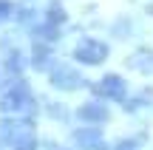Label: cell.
Instances as JSON below:
<instances>
[{
  "instance_id": "obj_1",
  "label": "cell",
  "mask_w": 153,
  "mask_h": 150,
  "mask_svg": "<svg viewBox=\"0 0 153 150\" xmlns=\"http://www.w3.org/2000/svg\"><path fill=\"white\" fill-rule=\"evenodd\" d=\"M76 57H79L82 62H99L105 57V45H99V43H82L79 48H76Z\"/></svg>"
},
{
  "instance_id": "obj_2",
  "label": "cell",
  "mask_w": 153,
  "mask_h": 150,
  "mask_svg": "<svg viewBox=\"0 0 153 150\" xmlns=\"http://www.w3.org/2000/svg\"><path fill=\"white\" fill-rule=\"evenodd\" d=\"M51 79H54V85H60V88H74V85H79V79H76L74 71H68V68H60L57 77H51Z\"/></svg>"
},
{
  "instance_id": "obj_3",
  "label": "cell",
  "mask_w": 153,
  "mask_h": 150,
  "mask_svg": "<svg viewBox=\"0 0 153 150\" xmlns=\"http://www.w3.org/2000/svg\"><path fill=\"white\" fill-rule=\"evenodd\" d=\"M97 91H102V94H105V91H111V94H119V91H122V85H119V79H116V77H108V79H105V82L99 85Z\"/></svg>"
},
{
  "instance_id": "obj_4",
  "label": "cell",
  "mask_w": 153,
  "mask_h": 150,
  "mask_svg": "<svg viewBox=\"0 0 153 150\" xmlns=\"http://www.w3.org/2000/svg\"><path fill=\"white\" fill-rule=\"evenodd\" d=\"M9 9H11V6H9V3H0V20H3V17H6V14H9Z\"/></svg>"
}]
</instances>
